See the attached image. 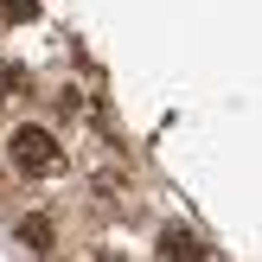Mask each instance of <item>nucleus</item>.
<instances>
[{"label": "nucleus", "mask_w": 262, "mask_h": 262, "mask_svg": "<svg viewBox=\"0 0 262 262\" xmlns=\"http://www.w3.org/2000/svg\"><path fill=\"white\" fill-rule=\"evenodd\" d=\"M0 19H7V26H26V19H38V0H0Z\"/></svg>", "instance_id": "20e7f679"}, {"label": "nucleus", "mask_w": 262, "mask_h": 262, "mask_svg": "<svg viewBox=\"0 0 262 262\" xmlns=\"http://www.w3.org/2000/svg\"><path fill=\"white\" fill-rule=\"evenodd\" d=\"M19 237H26V250H51V217H19Z\"/></svg>", "instance_id": "7ed1b4c3"}, {"label": "nucleus", "mask_w": 262, "mask_h": 262, "mask_svg": "<svg viewBox=\"0 0 262 262\" xmlns=\"http://www.w3.org/2000/svg\"><path fill=\"white\" fill-rule=\"evenodd\" d=\"M160 262H211V250H205L186 224H166L160 230Z\"/></svg>", "instance_id": "f03ea898"}, {"label": "nucleus", "mask_w": 262, "mask_h": 262, "mask_svg": "<svg viewBox=\"0 0 262 262\" xmlns=\"http://www.w3.org/2000/svg\"><path fill=\"white\" fill-rule=\"evenodd\" d=\"M102 262H128V256H102Z\"/></svg>", "instance_id": "39448f33"}, {"label": "nucleus", "mask_w": 262, "mask_h": 262, "mask_svg": "<svg viewBox=\"0 0 262 262\" xmlns=\"http://www.w3.org/2000/svg\"><path fill=\"white\" fill-rule=\"evenodd\" d=\"M7 160L19 166V173H58L64 154H58V141H51V128H32V122H26V128L7 135Z\"/></svg>", "instance_id": "f257e3e1"}]
</instances>
